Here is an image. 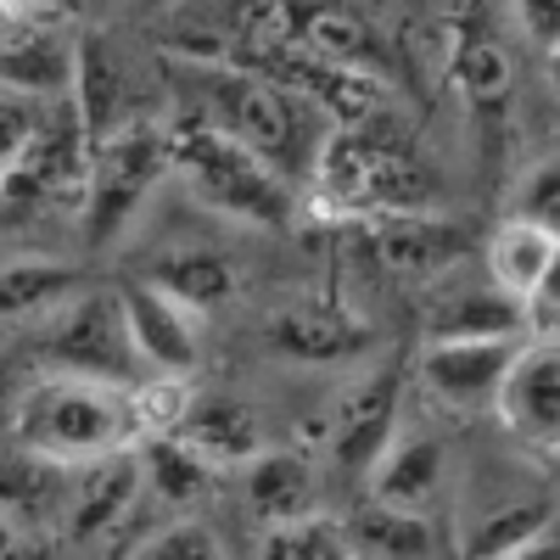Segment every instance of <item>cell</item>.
<instances>
[{
	"label": "cell",
	"mask_w": 560,
	"mask_h": 560,
	"mask_svg": "<svg viewBox=\"0 0 560 560\" xmlns=\"http://www.w3.org/2000/svg\"><path fill=\"white\" fill-rule=\"evenodd\" d=\"M522 314H527V337H560V247H555L549 269L538 275V287L527 292Z\"/></svg>",
	"instance_id": "obj_29"
},
{
	"label": "cell",
	"mask_w": 560,
	"mask_h": 560,
	"mask_svg": "<svg viewBox=\"0 0 560 560\" xmlns=\"http://www.w3.org/2000/svg\"><path fill=\"white\" fill-rule=\"evenodd\" d=\"M258 560H353V544H348L342 516H325V510H314V516L264 527Z\"/></svg>",
	"instance_id": "obj_23"
},
{
	"label": "cell",
	"mask_w": 560,
	"mask_h": 560,
	"mask_svg": "<svg viewBox=\"0 0 560 560\" xmlns=\"http://www.w3.org/2000/svg\"><path fill=\"white\" fill-rule=\"evenodd\" d=\"M493 415L527 454H560V337H527L516 348Z\"/></svg>",
	"instance_id": "obj_8"
},
{
	"label": "cell",
	"mask_w": 560,
	"mask_h": 560,
	"mask_svg": "<svg viewBox=\"0 0 560 560\" xmlns=\"http://www.w3.org/2000/svg\"><path fill=\"white\" fill-rule=\"evenodd\" d=\"M168 174H174V140H168L163 118H129V124L107 129L96 140V152H90V174L79 191L84 242L118 247Z\"/></svg>",
	"instance_id": "obj_4"
},
{
	"label": "cell",
	"mask_w": 560,
	"mask_h": 560,
	"mask_svg": "<svg viewBox=\"0 0 560 560\" xmlns=\"http://www.w3.org/2000/svg\"><path fill=\"white\" fill-rule=\"evenodd\" d=\"M174 438L191 448L197 459H208L213 471H236V465H247L253 454H264V427L258 415L236 398H213V393H191V404H185V415L174 420Z\"/></svg>",
	"instance_id": "obj_13"
},
{
	"label": "cell",
	"mask_w": 560,
	"mask_h": 560,
	"mask_svg": "<svg viewBox=\"0 0 560 560\" xmlns=\"http://www.w3.org/2000/svg\"><path fill=\"white\" fill-rule=\"evenodd\" d=\"M45 118H51V102H34V96H12V90H0V197H7V185L28 163Z\"/></svg>",
	"instance_id": "obj_25"
},
{
	"label": "cell",
	"mask_w": 560,
	"mask_h": 560,
	"mask_svg": "<svg viewBox=\"0 0 560 560\" xmlns=\"http://www.w3.org/2000/svg\"><path fill=\"white\" fill-rule=\"evenodd\" d=\"M443 477H448V454L432 432H398L387 443V454L370 465V499L376 504H393V510H415V516H427L443 493Z\"/></svg>",
	"instance_id": "obj_12"
},
{
	"label": "cell",
	"mask_w": 560,
	"mask_h": 560,
	"mask_svg": "<svg viewBox=\"0 0 560 560\" xmlns=\"http://www.w3.org/2000/svg\"><path fill=\"white\" fill-rule=\"evenodd\" d=\"M522 342L527 337H427L415 376L448 409H493Z\"/></svg>",
	"instance_id": "obj_10"
},
{
	"label": "cell",
	"mask_w": 560,
	"mask_h": 560,
	"mask_svg": "<svg viewBox=\"0 0 560 560\" xmlns=\"http://www.w3.org/2000/svg\"><path fill=\"white\" fill-rule=\"evenodd\" d=\"M544 68H549V90L560 96V45H555V51H544Z\"/></svg>",
	"instance_id": "obj_33"
},
{
	"label": "cell",
	"mask_w": 560,
	"mask_h": 560,
	"mask_svg": "<svg viewBox=\"0 0 560 560\" xmlns=\"http://www.w3.org/2000/svg\"><path fill=\"white\" fill-rule=\"evenodd\" d=\"M118 298H124L129 337L152 376L191 382V370L202 364V308L174 298L158 280H129V287H118Z\"/></svg>",
	"instance_id": "obj_9"
},
{
	"label": "cell",
	"mask_w": 560,
	"mask_h": 560,
	"mask_svg": "<svg viewBox=\"0 0 560 560\" xmlns=\"http://www.w3.org/2000/svg\"><path fill=\"white\" fill-rule=\"evenodd\" d=\"M7 438L12 448L51 459L62 471L96 465L113 454H129L147 438V415L140 398L107 382H84L62 376V370H39L28 387H18L12 415H7Z\"/></svg>",
	"instance_id": "obj_2"
},
{
	"label": "cell",
	"mask_w": 560,
	"mask_h": 560,
	"mask_svg": "<svg viewBox=\"0 0 560 560\" xmlns=\"http://www.w3.org/2000/svg\"><path fill=\"white\" fill-rule=\"evenodd\" d=\"M140 471H147V493H158L163 504H191L213 488V465L197 459L174 432H152L140 438Z\"/></svg>",
	"instance_id": "obj_22"
},
{
	"label": "cell",
	"mask_w": 560,
	"mask_h": 560,
	"mask_svg": "<svg viewBox=\"0 0 560 560\" xmlns=\"http://www.w3.org/2000/svg\"><path fill=\"white\" fill-rule=\"evenodd\" d=\"M555 236H544L538 224H527V219H504L493 236H488V258H482V269H488V280L504 292V298H516V303H527V292L538 287V275L549 269V258H555Z\"/></svg>",
	"instance_id": "obj_19"
},
{
	"label": "cell",
	"mask_w": 560,
	"mask_h": 560,
	"mask_svg": "<svg viewBox=\"0 0 560 560\" xmlns=\"http://www.w3.org/2000/svg\"><path fill=\"white\" fill-rule=\"evenodd\" d=\"M342 527H348L353 560H443L432 522L415 516V510H393V504L364 499Z\"/></svg>",
	"instance_id": "obj_16"
},
{
	"label": "cell",
	"mask_w": 560,
	"mask_h": 560,
	"mask_svg": "<svg viewBox=\"0 0 560 560\" xmlns=\"http://www.w3.org/2000/svg\"><path fill=\"white\" fill-rule=\"evenodd\" d=\"M504 560H560V533H544L538 544L516 549V555H504Z\"/></svg>",
	"instance_id": "obj_32"
},
{
	"label": "cell",
	"mask_w": 560,
	"mask_h": 560,
	"mask_svg": "<svg viewBox=\"0 0 560 560\" xmlns=\"http://www.w3.org/2000/svg\"><path fill=\"white\" fill-rule=\"evenodd\" d=\"M510 18H516V28L538 51H555L560 45V0H510Z\"/></svg>",
	"instance_id": "obj_30"
},
{
	"label": "cell",
	"mask_w": 560,
	"mask_h": 560,
	"mask_svg": "<svg viewBox=\"0 0 560 560\" xmlns=\"http://www.w3.org/2000/svg\"><path fill=\"white\" fill-rule=\"evenodd\" d=\"M0 398H7V353H0Z\"/></svg>",
	"instance_id": "obj_34"
},
{
	"label": "cell",
	"mask_w": 560,
	"mask_h": 560,
	"mask_svg": "<svg viewBox=\"0 0 560 560\" xmlns=\"http://www.w3.org/2000/svg\"><path fill=\"white\" fill-rule=\"evenodd\" d=\"M129 560H230V555L208 522H168L147 544H135Z\"/></svg>",
	"instance_id": "obj_27"
},
{
	"label": "cell",
	"mask_w": 560,
	"mask_h": 560,
	"mask_svg": "<svg viewBox=\"0 0 560 560\" xmlns=\"http://www.w3.org/2000/svg\"><path fill=\"white\" fill-rule=\"evenodd\" d=\"M510 219H527V224L544 230V236L560 242V152L538 158V163L516 179V197H510Z\"/></svg>",
	"instance_id": "obj_26"
},
{
	"label": "cell",
	"mask_w": 560,
	"mask_h": 560,
	"mask_svg": "<svg viewBox=\"0 0 560 560\" xmlns=\"http://www.w3.org/2000/svg\"><path fill=\"white\" fill-rule=\"evenodd\" d=\"M79 39L51 0H0V90L34 102L73 96Z\"/></svg>",
	"instance_id": "obj_6"
},
{
	"label": "cell",
	"mask_w": 560,
	"mask_h": 560,
	"mask_svg": "<svg viewBox=\"0 0 560 560\" xmlns=\"http://www.w3.org/2000/svg\"><path fill=\"white\" fill-rule=\"evenodd\" d=\"M140 493H147V471H140V448L129 454H113V459H96V465H79V471L68 477V533L79 544L113 533L129 510L140 504Z\"/></svg>",
	"instance_id": "obj_11"
},
{
	"label": "cell",
	"mask_w": 560,
	"mask_h": 560,
	"mask_svg": "<svg viewBox=\"0 0 560 560\" xmlns=\"http://www.w3.org/2000/svg\"><path fill=\"white\" fill-rule=\"evenodd\" d=\"M544 533H555V504H549L544 493H533V499H504V504L488 510L482 522H471L459 560H504V555L538 544Z\"/></svg>",
	"instance_id": "obj_20"
},
{
	"label": "cell",
	"mask_w": 560,
	"mask_h": 560,
	"mask_svg": "<svg viewBox=\"0 0 560 560\" xmlns=\"http://www.w3.org/2000/svg\"><path fill=\"white\" fill-rule=\"evenodd\" d=\"M79 292V275L62 258H7L0 264V331L28 319H51Z\"/></svg>",
	"instance_id": "obj_18"
},
{
	"label": "cell",
	"mask_w": 560,
	"mask_h": 560,
	"mask_svg": "<svg viewBox=\"0 0 560 560\" xmlns=\"http://www.w3.org/2000/svg\"><path fill=\"white\" fill-rule=\"evenodd\" d=\"M0 560H23V522L0 510Z\"/></svg>",
	"instance_id": "obj_31"
},
{
	"label": "cell",
	"mask_w": 560,
	"mask_h": 560,
	"mask_svg": "<svg viewBox=\"0 0 560 560\" xmlns=\"http://www.w3.org/2000/svg\"><path fill=\"white\" fill-rule=\"evenodd\" d=\"M275 348L303 364H337L364 353V325L337 303H298L292 314L275 319Z\"/></svg>",
	"instance_id": "obj_17"
},
{
	"label": "cell",
	"mask_w": 560,
	"mask_h": 560,
	"mask_svg": "<svg viewBox=\"0 0 560 560\" xmlns=\"http://www.w3.org/2000/svg\"><path fill=\"white\" fill-rule=\"evenodd\" d=\"M168 84H174L185 118L236 135L242 147L275 163L292 185L319 174V158L331 147V118L308 96H298V90L264 79L258 68H230V62H202V57L191 62L174 57Z\"/></svg>",
	"instance_id": "obj_1"
},
{
	"label": "cell",
	"mask_w": 560,
	"mask_h": 560,
	"mask_svg": "<svg viewBox=\"0 0 560 560\" xmlns=\"http://www.w3.org/2000/svg\"><path fill=\"white\" fill-rule=\"evenodd\" d=\"M168 140H174V174L191 185V197L202 208L253 230L292 224V179L275 163H264L253 147H242L236 135L179 118L168 124Z\"/></svg>",
	"instance_id": "obj_3"
},
{
	"label": "cell",
	"mask_w": 560,
	"mask_h": 560,
	"mask_svg": "<svg viewBox=\"0 0 560 560\" xmlns=\"http://www.w3.org/2000/svg\"><path fill=\"white\" fill-rule=\"evenodd\" d=\"M398 404H404V370L387 364V359L359 370V376L348 382V393L331 409V432H325L331 459L348 477H370V465H376L387 454V443L404 432Z\"/></svg>",
	"instance_id": "obj_7"
},
{
	"label": "cell",
	"mask_w": 560,
	"mask_h": 560,
	"mask_svg": "<svg viewBox=\"0 0 560 560\" xmlns=\"http://www.w3.org/2000/svg\"><path fill=\"white\" fill-rule=\"evenodd\" d=\"M242 471H247V504L264 527L298 522L319 510V471L303 448H264Z\"/></svg>",
	"instance_id": "obj_14"
},
{
	"label": "cell",
	"mask_w": 560,
	"mask_h": 560,
	"mask_svg": "<svg viewBox=\"0 0 560 560\" xmlns=\"http://www.w3.org/2000/svg\"><path fill=\"white\" fill-rule=\"evenodd\" d=\"M454 79L471 90V96H493V90L510 84V62H504L499 45L471 39V45H459V57H454Z\"/></svg>",
	"instance_id": "obj_28"
},
{
	"label": "cell",
	"mask_w": 560,
	"mask_h": 560,
	"mask_svg": "<svg viewBox=\"0 0 560 560\" xmlns=\"http://www.w3.org/2000/svg\"><path fill=\"white\" fill-rule=\"evenodd\" d=\"M68 477L73 471H62L51 459H34L23 448L0 454V510L18 516L23 527L39 516H57V510H68Z\"/></svg>",
	"instance_id": "obj_21"
},
{
	"label": "cell",
	"mask_w": 560,
	"mask_h": 560,
	"mask_svg": "<svg viewBox=\"0 0 560 560\" xmlns=\"http://www.w3.org/2000/svg\"><path fill=\"white\" fill-rule=\"evenodd\" d=\"M432 337H527V314L482 269L477 287H465V280L443 287V298L432 308Z\"/></svg>",
	"instance_id": "obj_15"
},
{
	"label": "cell",
	"mask_w": 560,
	"mask_h": 560,
	"mask_svg": "<svg viewBox=\"0 0 560 560\" xmlns=\"http://www.w3.org/2000/svg\"><path fill=\"white\" fill-rule=\"evenodd\" d=\"M39 359H45V370L107 382L124 393H140L152 382L147 359H140V348L129 337L118 292H73L51 319H39Z\"/></svg>",
	"instance_id": "obj_5"
},
{
	"label": "cell",
	"mask_w": 560,
	"mask_h": 560,
	"mask_svg": "<svg viewBox=\"0 0 560 560\" xmlns=\"http://www.w3.org/2000/svg\"><path fill=\"white\" fill-rule=\"evenodd\" d=\"M147 280L168 287L174 298H185V303L202 308V314L236 292V269H230V258H219V253H174V258H163Z\"/></svg>",
	"instance_id": "obj_24"
}]
</instances>
